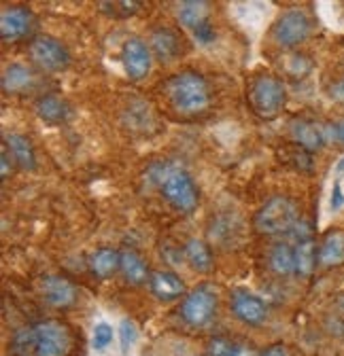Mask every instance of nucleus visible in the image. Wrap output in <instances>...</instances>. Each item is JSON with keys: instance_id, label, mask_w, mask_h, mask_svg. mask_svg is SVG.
<instances>
[{"instance_id": "16", "label": "nucleus", "mask_w": 344, "mask_h": 356, "mask_svg": "<svg viewBox=\"0 0 344 356\" xmlns=\"http://www.w3.org/2000/svg\"><path fill=\"white\" fill-rule=\"evenodd\" d=\"M151 49L155 54V58L164 64L175 62L181 54H183V38L177 30L172 28H157L151 32Z\"/></svg>"}, {"instance_id": "30", "label": "nucleus", "mask_w": 344, "mask_h": 356, "mask_svg": "<svg viewBox=\"0 0 344 356\" xmlns=\"http://www.w3.org/2000/svg\"><path fill=\"white\" fill-rule=\"evenodd\" d=\"M327 140L344 149V117L327 125Z\"/></svg>"}, {"instance_id": "34", "label": "nucleus", "mask_w": 344, "mask_h": 356, "mask_svg": "<svg viewBox=\"0 0 344 356\" xmlns=\"http://www.w3.org/2000/svg\"><path fill=\"white\" fill-rule=\"evenodd\" d=\"M338 172H344V159H340V163H338Z\"/></svg>"}, {"instance_id": "28", "label": "nucleus", "mask_w": 344, "mask_h": 356, "mask_svg": "<svg viewBox=\"0 0 344 356\" xmlns=\"http://www.w3.org/2000/svg\"><path fill=\"white\" fill-rule=\"evenodd\" d=\"M136 337H139V331H136V325L132 321H121L119 325V339H121V350L127 352L134 343H136Z\"/></svg>"}, {"instance_id": "7", "label": "nucleus", "mask_w": 344, "mask_h": 356, "mask_svg": "<svg viewBox=\"0 0 344 356\" xmlns=\"http://www.w3.org/2000/svg\"><path fill=\"white\" fill-rule=\"evenodd\" d=\"M311 32H313V19L308 17V13L302 9H289L276 19L272 28V38L279 47L293 49L297 44H302L311 36Z\"/></svg>"}, {"instance_id": "14", "label": "nucleus", "mask_w": 344, "mask_h": 356, "mask_svg": "<svg viewBox=\"0 0 344 356\" xmlns=\"http://www.w3.org/2000/svg\"><path fill=\"white\" fill-rule=\"evenodd\" d=\"M289 131H291L293 143L308 153H317L329 143L327 140V125H321L313 119H304V117L293 119L289 125Z\"/></svg>"}, {"instance_id": "1", "label": "nucleus", "mask_w": 344, "mask_h": 356, "mask_svg": "<svg viewBox=\"0 0 344 356\" xmlns=\"http://www.w3.org/2000/svg\"><path fill=\"white\" fill-rule=\"evenodd\" d=\"M11 352L13 356H70L72 333L60 321H38L13 333Z\"/></svg>"}, {"instance_id": "31", "label": "nucleus", "mask_w": 344, "mask_h": 356, "mask_svg": "<svg viewBox=\"0 0 344 356\" xmlns=\"http://www.w3.org/2000/svg\"><path fill=\"white\" fill-rule=\"evenodd\" d=\"M331 210H340L344 206V193H342V185L340 181L334 183V189H331V202H329Z\"/></svg>"}, {"instance_id": "26", "label": "nucleus", "mask_w": 344, "mask_h": 356, "mask_svg": "<svg viewBox=\"0 0 344 356\" xmlns=\"http://www.w3.org/2000/svg\"><path fill=\"white\" fill-rule=\"evenodd\" d=\"M206 354L208 356H260L253 350V346L228 337H212L206 346Z\"/></svg>"}, {"instance_id": "17", "label": "nucleus", "mask_w": 344, "mask_h": 356, "mask_svg": "<svg viewBox=\"0 0 344 356\" xmlns=\"http://www.w3.org/2000/svg\"><path fill=\"white\" fill-rule=\"evenodd\" d=\"M149 289L159 301H175V299L183 297V293H185V284H183L181 276L175 272H168V270L151 272Z\"/></svg>"}, {"instance_id": "13", "label": "nucleus", "mask_w": 344, "mask_h": 356, "mask_svg": "<svg viewBox=\"0 0 344 356\" xmlns=\"http://www.w3.org/2000/svg\"><path fill=\"white\" fill-rule=\"evenodd\" d=\"M34 13L28 7H7L0 15V36L5 42H17L34 30Z\"/></svg>"}, {"instance_id": "11", "label": "nucleus", "mask_w": 344, "mask_h": 356, "mask_svg": "<svg viewBox=\"0 0 344 356\" xmlns=\"http://www.w3.org/2000/svg\"><path fill=\"white\" fill-rule=\"evenodd\" d=\"M230 307H232L234 318L247 327H260L268 318L266 301L247 289H234L230 293Z\"/></svg>"}, {"instance_id": "5", "label": "nucleus", "mask_w": 344, "mask_h": 356, "mask_svg": "<svg viewBox=\"0 0 344 356\" xmlns=\"http://www.w3.org/2000/svg\"><path fill=\"white\" fill-rule=\"evenodd\" d=\"M159 189L166 202L179 212H194L200 204V189L194 178L179 168H170L159 176Z\"/></svg>"}, {"instance_id": "27", "label": "nucleus", "mask_w": 344, "mask_h": 356, "mask_svg": "<svg viewBox=\"0 0 344 356\" xmlns=\"http://www.w3.org/2000/svg\"><path fill=\"white\" fill-rule=\"evenodd\" d=\"M325 331L344 339V295H338L325 312Z\"/></svg>"}, {"instance_id": "2", "label": "nucleus", "mask_w": 344, "mask_h": 356, "mask_svg": "<svg viewBox=\"0 0 344 356\" xmlns=\"http://www.w3.org/2000/svg\"><path fill=\"white\" fill-rule=\"evenodd\" d=\"M166 96L172 104V108L179 111L181 115L196 117L206 113L210 106V89L202 74L194 70L179 72L170 76L166 83Z\"/></svg>"}, {"instance_id": "20", "label": "nucleus", "mask_w": 344, "mask_h": 356, "mask_svg": "<svg viewBox=\"0 0 344 356\" xmlns=\"http://www.w3.org/2000/svg\"><path fill=\"white\" fill-rule=\"evenodd\" d=\"M121 270V252L115 248H98L90 254V272L98 280H109Z\"/></svg>"}, {"instance_id": "6", "label": "nucleus", "mask_w": 344, "mask_h": 356, "mask_svg": "<svg viewBox=\"0 0 344 356\" xmlns=\"http://www.w3.org/2000/svg\"><path fill=\"white\" fill-rule=\"evenodd\" d=\"M217 289L212 284H198L189 295H185V299L181 301L179 314L181 321L191 327V329H202L206 325H210V321L217 314Z\"/></svg>"}, {"instance_id": "25", "label": "nucleus", "mask_w": 344, "mask_h": 356, "mask_svg": "<svg viewBox=\"0 0 344 356\" xmlns=\"http://www.w3.org/2000/svg\"><path fill=\"white\" fill-rule=\"evenodd\" d=\"M268 265L276 276H295V252L287 242H279L270 248Z\"/></svg>"}, {"instance_id": "4", "label": "nucleus", "mask_w": 344, "mask_h": 356, "mask_svg": "<svg viewBox=\"0 0 344 356\" xmlns=\"http://www.w3.org/2000/svg\"><path fill=\"white\" fill-rule=\"evenodd\" d=\"M297 222L295 202L285 195H274L255 212L253 227L264 236H285L295 229Z\"/></svg>"}, {"instance_id": "24", "label": "nucleus", "mask_w": 344, "mask_h": 356, "mask_svg": "<svg viewBox=\"0 0 344 356\" xmlns=\"http://www.w3.org/2000/svg\"><path fill=\"white\" fill-rule=\"evenodd\" d=\"M34 85V74L30 68L22 64H11L7 66L3 74V92L5 94H24Z\"/></svg>"}, {"instance_id": "9", "label": "nucleus", "mask_w": 344, "mask_h": 356, "mask_svg": "<svg viewBox=\"0 0 344 356\" xmlns=\"http://www.w3.org/2000/svg\"><path fill=\"white\" fill-rule=\"evenodd\" d=\"M295 236V246H293V252H295V276L297 278H308L315 267L319 265V246L313 238V229L306 220H299L295 229L291 232Z\"/></svg>"}, {"instance_id": "21", "label": "nucleus", "mask_w": 344, "mask_h": 356, "mask_svg": "<svg viewBox=\"0 0 344 356\" xmlns=\"http://www.w3.org/2000/svg\"><path fill=\"white\" fill-rule=\"evenodd\" d=\"M319 265L321 267L344 265V232L342 229H331L323 236L319 244Z\"/></svg>"}, {"instance_id": "32", "label": "nucleus", "mask_w": 344, "mask_h": 356, "mask_svg": "<svg viewBox=\"0 0 344 356\" xmlns=\"http://www.w3.org/2000/svg\"><path fill=\"white\" fill-rule=\"evenodd\" d=\"M260 356H289V352L283 343H274V346H268L264 352H260Z\"/></svg>"}, {"instance_id": "29", "label": "nucleus", "mask_w": 344, "mask_h": 356, "mask_svg": "<svg viewBox=\"0 0 344 356\" xmlns=\"http://www.w3.org/2000/svg\"><path fill=\"white\" fill-rule=\"evenodd\" d=\"M111 341H113V327H111V325H107V323L96 325L94 335H92V346H94V350L102 352L104 348H109V343H111Z\"/></svg>"}, {"instance_id": "22", "label": "nucleus", "mask_w": 344, "mask_h": 356, "mask_svg": "<svg viewBox=\"0 0 344 356\" xmlns=\"http://www.w3.org/2000/svg\"><path fill=\"white\" fill-rule=\"evenodd\" d=\"M183 254H185V261L189 263V267L198 274H208L212 270V265H214L210 246L206 242L198 240V238L187 240V244L183 246Z\"/></svg>"}, {"instance_id": "33", "label": "nucleus", "mask_w": 344, "mask_h": 356, "mask_svg": "<svg viewBox=\"0 0 344 356\" xmlns=\"http://www.w3.org/2000/svg\"><path fill=\"white\" fill-rule=\"evenodd\" d=\"M11 153L3 147V178H9V161H11Z\"/></svg>"}, {"instance_id": "18", "label": "nucleus", "mask_w": 344, "mask_h": 356, "mask_svg": "<svg viewBox=\"0 0 344 356\" xmlns=\"http://www.w3.org/2000/svg\"><path fill=\"white\" fill-rule=\"evenodd\" d=\"M36 115L49 123V125H62L72 117V108L66 100H62L60 96H40L34 104Z\"/></svg>"}, {"instance_id": "3", "label": "nucleus", "mask_w": 344, "mask_h": 356, "mask_svg": "<svg viewBox=\"0 0 344 356\" xmlns=\"http://www.w3.org/2000/svg\"><path fill=\"white\" fill-rule=\"evenodd\" d=\"M247 102L251 111L262 119H274L287 104V89L283 81L274 74H257L249 83Z\"/></svg>"}, {"instance_id": "8", "label": "nucleus", "mask_w": 344, "mask_h": 356, "mask_svg": "<svg viewBox=\"0 0 344 356\" xmlns=\"http://www.w3.org/2000/svg\"><path fill=\"white\" fill-rule=\"evenodd\" d=\"M28 54L32 58V62L45 72H62L68 68L70 64V54L64 44L54 38V36H47V34H40V36H34L30 40V47H28Z\"/></svg>"}, {"instance_id": "19", "label": "nucleus", "mask_w": 344, "mask_h": 356, "mask_svg": "<svg viewBox=\"0 0 344 356\" xmlns=\"http://www.w3.org/2000/svg\"><path fill=\"white\" fill-rule=\"evenodd\" d=\"M119 272L123 274L125 282L132 286L149 284V278H151L145 259L136 250H121V270Z\"/></svg>"}, {"instance_id": "23", "label": "nucleus", "mask_w": 344, "mask_h": 356, "mask_svg": "<svg viewBox=\"0 0 344 356\" xmlns=\"http://www.w3.org/2000/svg\"><path fill=\"white\" fill-rule=\"evenodd\" d=\"M5 149L11 153L13 161L22 168V170H28L32 172L36 168V153H34V147L32 143L22 136V134H9L5 138Z\"/></svg>"}, {"instance_id": "12", "label": "nucleus", "mask_w": 344, "mask_h": 356, "mask_svg": "<svg viewBox=\"0 0 344 356\" xmlns=\"http://www.w3.org/2000/svg\"><path fill=\"white\" fill-rule=\"evenodd\" d=\"M121 64L130 81H143L151 70V51L149 44L136 36L127 38L121 47Z\"/></svg>"}, {"instance_id": "10", "label": "nucleus", "mask_w": 344, "mask_h": 356, "mask_svg": "<svg viewBox=\"0 0 344 356\" xmlns=\"http://www.w3.org/2000/svg\"><path fill=\"white\" fill-rule=\"evenodd\" d=\"M210 5L198 3V0H187L177 7V15L181 24L194 34L200 44H208L214 40V28L210 24Z\"/></svg>"}, {"instance_id": "15", "label": "nucleus", "mask_w": 344, "mask_h": 356, "mask_svg": "<svg viewBox=\"0 0 344 356\" xmlns=\"http://www.w3.org/2000/svg\"><path fill=\"white\" fill-rule=\"evenodd\" d=\"M38 289H40V295H42V299H45V303H49L56 309H66V307L75 305L77 297H79L77 286L68 278L56 276V274L42 276Z\"/></svg>"}]
</instances>
